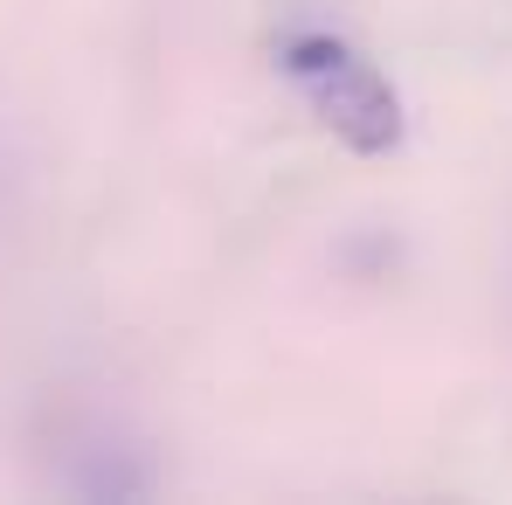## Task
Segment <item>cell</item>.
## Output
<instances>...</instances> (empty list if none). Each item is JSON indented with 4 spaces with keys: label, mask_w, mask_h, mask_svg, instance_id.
I'll return each instance as SVG.
<instances>
[{
    "label": "cell",
    "mask_w": 512,
    "mask_h": 505,
    "mask_svg": "<svg viewBox=\"0 0 512 505\" xmlns=\"http://www.w3.org/2000/svg\"><path fill=\"white\" fill-rule=\"evenodd\" d=\"M312 97H319V118L333 125V139H340L346 153H395L402 146V97H395V84L381 77V70H367V63H353L346 56L333 77H319L312 84Z\"/></svg>",
    "instance_id": "obj_1"
},
{
    "label": "cell",
    "mask_w": 512,
    "mask_h": 505,
    "mask_svg": "<svg viewBox=\"0 0 512 505\" xmlns=\"http://www.w3.org/2000/svg\"><path fill=\"white\" fill-rule=\"evenodd\" d=\"M340 63H346V42H333V35H305V42H291V56H284V70L305 77V84L333 77Z\"/></svg>",
    "instance_id": "obj_2"
}]
</instances>
